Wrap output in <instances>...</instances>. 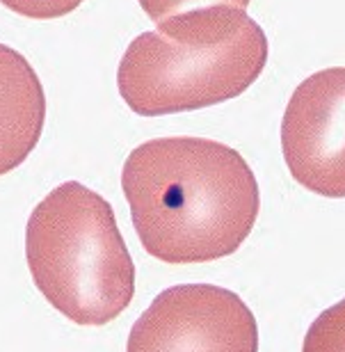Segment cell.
Wrapping results in <instances>:
<instances>
[{
    "label": "cell",
    "mask_w": 345,
    "mask_h": 352,
    "mask_svg": "<svg viewBox=\"0 0 345 352\" xmlns=\"http://www.w3.org/2000/svg\"><path fill=\"white\" fill-rule=\"evenodd\" d=\"M0 5L27 19H60L78 10L82 0H0Z\"/></svg>",
    "instance_id": "9c48e42d"
},
{
    "label": "cell",
    "mask_w": 345,
    "mask_h": 352,
    "mask_svg": "<svg viewBox=\"0 0 345 352\" xmlns=\"http://www.w3.org/2000/svg\"><path fill=\"white\" fill-rule=\"evenodd\" d=\"M46 122V94L23 55L0 44V176L10 174L37 146Z\"/></svg>",
    "instance_id": "8992f818"
},
{
    "label": "cell",
    "mask_w": 345,
    "mask_h": 352,
    "mask_svg": "<svg viewBox=\"0 0 345 352\" xmlns=\"http://www.w3.org/2000/svg\"><path fill=\"white\" fill-rule=\"evenodd\" d=\"M252 0H140L142 10L146 12L153 23H160L165 19L179 16V14L203 10V7H236V10H247Z\"/></svg>",
    "instance_id": "ba28073f"
},
{
    "label": "cell",
    "mask_w": 345,
    "mask_h": 352,
    "mask_svg": "<svg viewBox=\"0 0 345 352\" xmlns=\"http://www.w3.org/2000/svg\"><path fill=\"white\" fill-rule=\"evenodd\" d=\"M122 188L146 254L170 265L231 256L260 208L247 160L206 138H158L135 146Z\"/></svg>",
    "instance_id": "6da1fadb"
},
{
    "label": "cell",
    "mask_w": 345,
    "mask_h": 352,
    "mask_svg": "<svg viewBox=\"0 0 345 352\" xmlns=\"http://www.w3.org/2000/svg\"><path fill=\"white\" fill-rule=\"evenodd\" d=\"M126 352H258V327L229 288L181 284L158 293L133 322Z\"/></svg>",
    "instance_id": "277c9868"
},
{
    "label": "cell",
    "mask_w": 345,
    "mask_h": 352,
    "mask_svg": "<svg viewBox=\"0 0 345 352\" xmlns=\"http://www.w3.org/2000/svg\"><path fill=\"white\" fill-rule=\"evenodd\" d=\"M263 28L236 7H203L160 21L126 48L117 87L142 117L201 110L231 101L267 65Z\"/></svg>",
    "instance_id": "7a4b0ae2"
},
{
    "label": "cell",
    "mask_w": 345,
    "mask_h": 352,
    "mask_svg": "<svg viewBox=\"0 0 345 352\" xmlns=\"http://www.w3.org/2000/svg\"><path fill=\"white\" fill-rule=\"evenodd\" d=\"M25 258L39 293L76 325H108L135 295V265L115 210L78 181L34 206Z\"/></svg>",
    "instance_id": "3957f363"
},
{
    "label": "cell",
    "mask_w": 345,
    "mask_h": 352,
    "mask_svg": "<svg viewBox=\"0 0 345 352\" xmlns=\"http://www.w3.org/2000/svg\"><path fill=\"white\" fill-rule=\"evenodd\" d=\"M281 151L293 179L320 197H345V67L302 80L281 119Z\"/></svg>",
    "instance_id": "5b68a950"
},
{
    "label": "cell",
    "mask_w": 345,
    "mask_h": 352,
    "mask_svg": "<svg viewBox=\"0 0 345 352\" xmlns=\"http://www.w3.org/2000/svg\"><path fill=\"white\" fill-rule=\"evenodd\" d=\"M302 352H345V298L311 322Z\"/></svg>",
    "instance_id": "52a82bcc"
}]
</instances>
